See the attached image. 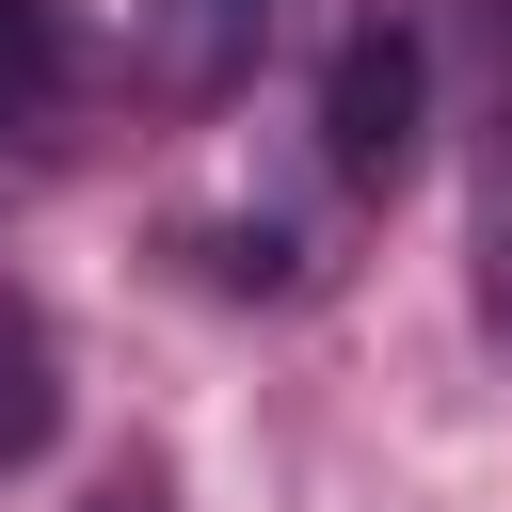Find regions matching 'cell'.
I'll use <instances>...</instances> for the list:
<instances>
[{
    "label": "cell",
    "instance_id": "obj_1",
    "mask_svg": "<svg viewBox=\"0 0 512 512\" xmlns=\"http://www.w3.org/2000/svg\"><path fill=\"white\" fill-rule=\"evenodd\" d=\"M432 128H448V16L432 0H368L336 32V64H320V160H336V192L400 208L432 176Z\"/></svg>",
    "mask_w": 512,
    "mask_h": 512
},
{
    "label": "cell",
    "instance_id": "obj_2",
    "mask_svg": "<svg viewBox=\"0 0 512 512\" xmlns=\"http://www.w3.org/2000/svg\"><path fill=\"white\" fill-rule=\"evenodd\" d=\"M256 48H272V0H144V80L176 112H224L256 80Z\"/></svg>",
    "mask_w": 512,
    "mask_h": 512
},
{
    "label": "cell",
    "instance_id": "obj_3",
    "mask_svg": "<svg viewBox=\"0 0 512 512\" xmlns=\"http://www.w3.org/2000/svg\"><path fill=\"white\" fill-rule=\"evenodd\" d=\"M64 448V320L0 272V480H32Z\"/></svg>",
    "mask_w": 512,
    "mask_h": 512
},
{
    "label": "cell",
    "instance_id": "obj_4",
    "mask_svg": "<svg viewBox=\"0 0 512 512\" xmlns=\"http://www.w3.org/2000/svg\"><path fill=\"white\" fill-rule=\"evenodd\" d=\"M64 80H80V16H64V0H0V160L48 144Z\"/></svg>",
    "mask_w": 512,
    "mask_h": 512
},
{
    "label": "cell",
    "instance_id": "obj_5",
    "mask_svg": "<svg viewBox=\"0 0 512 512\" xmlns=\"http://www.w3.org/2000/svg\"><path fill=\"white\" fill-rule=\"evenodd\" d=\"M80 512H176V480H160V464H112V480H96Z\"/></svg>",
    "mask_w": 512,
    "mask_h": 512
}]
</instances>
